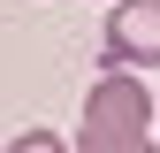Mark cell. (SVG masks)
<instances>
[{"instance_id": "6da1fadb", "label": "cell", "mask_w": 160, "mask_h": 153, "mask_svg": "<svg viewBox=\"0 0 160 153\" xmlns=\"http://www.w3.org/2000/svg\"><path fill=\"white\" fill-rule=\"evenodd\" d=\"M76 153H160V138H152V92H145V69H107V76L84 92Z\"/></svg>"}, {"instance_id": "7a4b0ae2", "label": "cell", "mask_w": 160, "mask_h": 153, "mask_svg": "<svg viewBox=\"0 0 160 153\" xmlns=\"http://www.w3.org/2000/svg\"><path fill=\"white\" fill-rule=\"evenodd\" d=\"M107 54H114V69H160V0H114Z\"/></svg>"}, {"instance_id": "3957f363", "label": "cell", "mask_w": 160, "mask_h": 153, "mask_svg": "<svg viewBox=\"0 0 160 153\" xmlns=\"http://www.w3.org/2000/svg\"><path fill=\"white\" fill-rule=\"evenodd\" d=\"M8 153H69V145H61V130H15Z\"/></svg>"}]
</instances>
